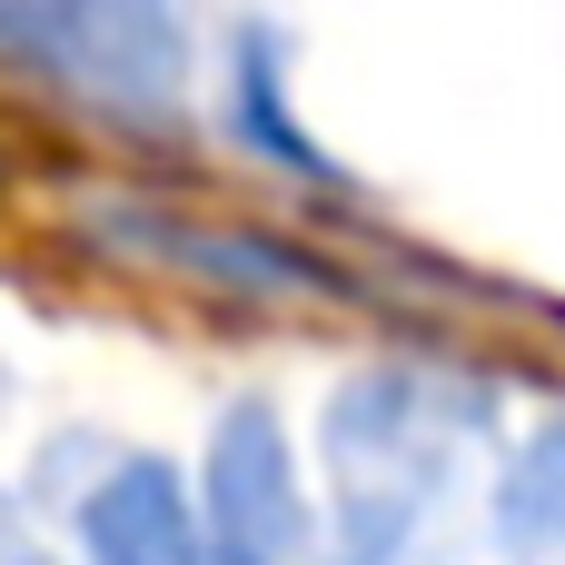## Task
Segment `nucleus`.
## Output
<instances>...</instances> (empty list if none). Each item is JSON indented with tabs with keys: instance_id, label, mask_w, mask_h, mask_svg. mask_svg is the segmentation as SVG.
I'll return each instance as SVG.
<instances>
[{
	"instance_id": "obj_7",
	"label": "nucleus",
	"mask_w": 565,
	"mask_h": 565,
	"mask_svg": "<svg viewBox=\"0 0 565 565\" xmlns=\"http://www.w3.org/2000/svg\"><path fill=\"white\" fill-rule=\"evenodd\" d=\"M40 10H50V0H0V40H20V50H30V20H40Z\"/></svg>"
},
{
	"instance_id": "obj_6",
	"label": "nucleus",
	"mask_w": 565,
	"mask_h": 565,
	"mask_svg": "<svg viewBox=\"0 0 565 565\" xmlns=\"http://www.w3.org/2000/svg\"><path fill=\"white\" fill-rule=\"evenodd\" d=\"M0 565H50L40 546H30V526L10 516V497H0Z\"/></svg>"
},
{
	"instance_id": "obj_5",
	"label": "nucleus",
	"mask_w": 565,
	"mask_h": 565,
	"mask_svg": "<svg viewBox=\"0 0 565 565\" xmlns=\"http://www.w3.org/2000/svg\"><path fill=\"white\" fill-rule=\"evenodd\" d=\"M497 546L516 565H565V417L526 437V457L497 487Z\"/></svg>"
},
{
	"instance_id": "obj_1",
	"label": "nucleus",
	"mask_w": 565,
	"mask_h": 565,
	"mask_svg": "<svg viewBox=\"0 0 565 565\" xmlns=\"http://www.w3.org/2000/svg\"><path fill=\"white\" fill-rule=\"evenodd\" d=\"M457 437L467 407L437 397L427 377H358L328 397V497H338L348 565H387L417 536V516L457 467Z\"/></svg>"
},
{
	"instance_id": "obj_2",
	"label": "nucleus",
	"mask_w": 565,
	"mask_h": 565,
	"mask_svg": "<svg viewBox=\"0 0 565 565\" xmlns=\"http://www.w3.org/2000/svg\"><path fill=\"white\" fill-rule=\"evenodd\" d=\"M199 526L218 565H298L308 556V487L288 457V427L268 407H228L199 467Z\"/></svg>"
},
{
	"instance_id": "obj_3",
	"label": "nucleus",
	"mask_w": 565,
	"mask_h": 565,
	"mask_svg": "<svg viewBox=\"0 0 565 565\" xmlns=\"http://www.w3.org/2000/svg\"><path fill=\"white\" fill-rule=\"evenodd\" d=\"M30 50L60 79H79L89 99H119V109L179 99V70H189V40H179L169 0H50L30 20Z\"/></svg>"
},
{
	"instance_id": "obj_4",
	"label": "nucleus",
	"mask_w": 565,
	"mask_h": 565,
	"mask_svg": "<svg viewBox=\"0 0 565 565\" xmlns=\"http://www.w3.org/2000/svg\"><path fill=\"white\" fill-rule=\"evenodd\" d=\"M79 546H89V565H218L189 487L159 457H119L79 497Z\"/></svg>"
}]
</instances>
